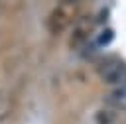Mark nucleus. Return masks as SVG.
<instances>
[{
    "instance_id": "obj_4",
    "label": "nucleus",
    "mask_w": 126,
    "mask_h": 124,
    "mask_svg": "<svg viewBox=\"0 0 126 124\" xmlns=\"http://www.w3.org/2000/svg\"><path fill=\"white\" fill-rule=\"evenodd\" d=\"M106 102L114 108H120V110H126V85H120V87H114L108 96H106Z\"/></svg>"
},
{
    "instance_id": "obj_2",
    "label": "nucleus",
    "mask_w": 126,
    "mask_h": 124,
    "mask_svg": "<svg viewBox=\"0 0 126 124\" xmlns=\"http://www.w3.org/2000/svg\"><path fill=\"white\" fill-rule=\"evenodd\" d=\"M75 12H77V8H75V4H71V2H61L59 6H55L53 12H51L49 18H47V28H49V31H51V33H61L65 28H69L71 22L75 20Z\"/></svg>"
},
{
    "instance_id": "obj_3",
    "label": "nucleus",
    "mask_w": 126,
    "mask_h": 124,
    "mask_svg": "<svg viewBox=\"0 0 126 124\" xmlns=\"http://www.w3.org/2000/svg\"><path fill=\"white\" fill-rule=\"evenodd\" d=\"M93 20L91 18H83L79 24H77V28L73 30V35H71V45L73 47H77V45H83L85 41H87V37L91 35V31H93Z\"/></svg>"
},
{
    "instance_id": "obj_1",
    "label": "nucleus",
    "mask_w": 126,
    "mask_h": 124,
    "mask_svg": "<svg viewBox=\"0 0 126 124\" xmlns=\"http://www.w3.org/2000/svg\"><path fill=\"white\" fill-rule=\"evenodd\" d=\"M96 73L100 81L112 89L126 85V61H122L120 57H114V55L102 57L96 65Z\"/></svg>"
}]
</instances>
